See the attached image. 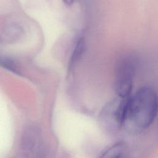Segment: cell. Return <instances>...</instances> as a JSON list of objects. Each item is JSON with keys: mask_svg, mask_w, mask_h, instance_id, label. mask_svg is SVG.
<instances>
[{"mask_svg": "<svg viewBox=\"0 0 158 158\" xmlns=\"http://www.w3.org/2000/svg\"><path fill=\"white\" fill-rule=\"evenodd\" d=\"M157 110L156 91L149 86L142 87L128 98H123L122 127L146 128L155 119Z\"/></svg>", "mask_w": 158, "mask_h": 158, "instance_id": "1", "label": "cell"}, {"mask_svg": "<svg viewBox=\"0 0 158 158\" xmlns=\"http://www.w3.org/2000/svg\"><path fill=\"white\" fill-rule=\"evenodd\" d=\"M135 72L133 59L123 57L118 64L116 73L115 89L118 98H127L131 94Z\"/></svg>", "mask_w": 158, "mask_h": 158, "instance_id": "2", "label": "cell"}, {"mask_svg": "<svg viewBox=\"0 0 158 158\" xmlns=\"http://www.w3.org/2000/svg\"><path fill=\"white\" fill-rule=\"evenodd\" d=\"M126 147L123 142H118L106 150L99 158H126Z\"/></svg>", "mask_w": 158, "mask_h": 158, "instance_id": "3", "label": "cell"}]
</instances>
